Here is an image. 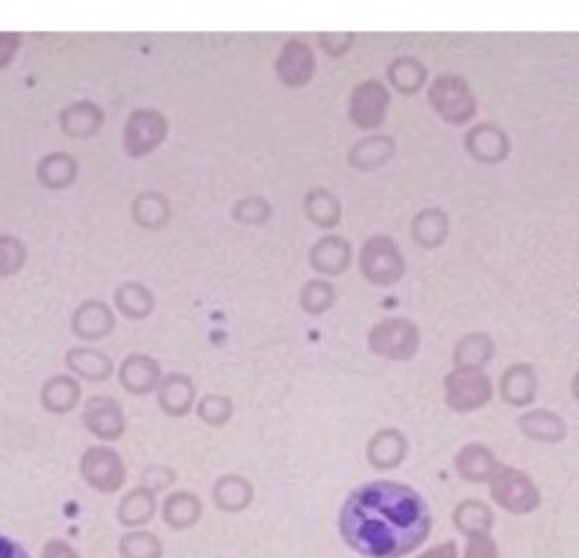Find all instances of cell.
Listing matches in <instances>:
<instances>
[{"label": "cell", "mask_w": 579, "mask_h": 558, "mask_svg": "<svg viewBox=\"0 0 579 558\" xmlns=\"http://www.w3.org/2000/svg\"><path fill=\"white\" fill-rule=\"evenodd\" d=\"M344 542L367 558H401L432 532V513L415 489L377 480L353 489L339 513Z\"/></svg>", "instance_id": "1"}, {"label": "cell", "mask_w": 579, "mask_h": 558, "mask_svg": "<svg viewBox=\"0 0 579 558\" xmlns=\"http://www.w3.org/2000/svg\"><path fill=\"white\" fill-rule=\"evenodd\" d=\"M429 105L448 124H465L477 113L475 93L468 82L456 74H439L429 86Z\"/></svg>", "instance_id": "2"}, {"label": "cell", "mask_w": 579, "mask_h": 558, "mask_svg": "<svg viewBox=\"0 0 579 558\" xmlns=\"http://www.w3.org/2000/svg\"><path fill=\"white\" fill-rule=\"evenodd\" d=\"M360 272L367 282L377 284V287H389L396 284L406 272V260H403L401 248L396 241H391L384 234L367 239L360 251Z\"/></svg>", "instance_id": "3"}, {"label": "cell", "mask_w": 579, "mask_h": 558, "mask_svg": "<svg viewBox=\"0 0 579 558\" xmlns=\"http://www.w3.org/2000/svg\"><path fill=\"white\" fill-rule=\"evenodd\" d=\"M489 489L491 499L501 508H506L508 513H515V516L532 513L541 501L539 487L534 485L532 477L515 468H501L498 465L494 477L489 480Z\"/></svg>", "instance_id": "4"}, {"label": "cell", "mask_w": 579, "mask_h": 558, "mask_svg": "<svg viewBox=\"0 0 579 558\" xmlns=\"http://www.w3.org/2000/svg\"><path fill=\"white\" fill-rule=\"evenodd\" d=\"M367 344L372 353L389 361H408L420 349V332L408 318H389L372 327Z\"/></svg>", "instance_id": "5"}, {"label": "cell", "mask_w": 579, "mask_h": 558, "mask_svg": "<svg viewBox=\"0 0 579 558\" xmlns=\"http://www.w3.org/2000/svg\"><path fill=\"white\" fill-rule=\"evenodd\" d=\"M446 406L456 413H472L491 401V380L484 370L453 368L444 380Z\"/></svg>", "instance_id": "6"}, {"label": "cell", "mask_w": 579, "mask_h": 558, "mask_svg": "<svg viewBox=\"0 0 579 558\" xmlns=\"http://www.w3.org/2000/svg\"><path fill=\"white\" fill-rule=\"evenodd\" d=\"M79 473H82L86 485L101 494L117 492L127 480V468H124L122 456L103 444L84 451L82 461H79Z\"/></svg>", "instance_id": "7"}, {"label": "cell", "mask_w": 579, "mask_h": 558, "mask_svg": "<svg viewBox=\"0 0 579 558\" xmlns=\"http://www.w3.org/2000/svg\"><path fill=\"white\" fill-rule=\"evenodd\" d=\"M167 129H170V124L163 113L151 108L136 110L124 124V151L129 158H143L163 144Z\"/></svg>", "instance_id": "8"}, {"label": "cell", "mask_w": 579, "mask_h": 558, "mask_svg": "<svg viewBox=\"0 0 579 558\" xmlns=\"http://www.w3.org/2000/svg\"><path fill=\"white\" fill-rule=\"evenodd\" d=\"M389 91L382 82L377 79H367V82H360L351 93V108H348V115L356 127L360 129H377L382 127L386 120V113H389Z\"/></svg>", "instance_id": "9"}, {"label": "cell", "mask_w": 579, "mask_h": 558, "mask_svg": "<svg viewBox=\"0 0 579 558\" xmlns=\"http://www.w3.org/2000/svg\"><path fill=\"white\" fill-rule=\"evenodd\" d=\"M82 423L101 442H117L127 430V420H124L120 403L110 399V396H93V399L86 401Z\"/></svg>", "instance_id": "10"}, {"label": "cell", "mask_w": 579, "mask_h": 558, "mask_svg": "<svg viewBox=\"0 0 579 558\" xmlns=\"http://www.w3.org/2000/svg\"><path fill=\"white\" fill-rule=\"evenodd\" d=\"M117 377H120L122 389L127 394L146 396L158 392L160 382H163V368L148 353H132L122 361Z\"/></svg>", "instance_id": "11"}, {"label": "cell", "mask_w": 579, "mask_h": 558, "mask_svg": "<svg viewBox=\"0 0 579 558\" xmlns=\"http://www.w3.org/2000/svg\"><path fill=\"white\" fill-rule=\"evenodd\" d=\"M277 77L284 86L301 89L313 79L315 74V53L308 43L303 41H286L277 58Z\"/></svg>", "instance_id": "12"}, {"label": "cell", "mask_w": 579, "mask_h": 558, "mask_svg": "<svg viewBox=\"0 0 579 558\" xmlns=\"http://www.w3.org/2000/svg\"><path fill=\"white\" fill-rule=\"evenodd\" d=\"M465 151H468L477 163H503L510 153L508 134L491 122L475 124L468 136H465Z\"/></svg>", "instance_id": "13"}, {"label": "cell", "mask_w": 579, "mask_h": 558, "mask_svg": "<svg viewBox=\"0 0 579 558\" xmlns=\"http://www.w3.org/2000/svg\"><path fill=\"white\" fill-rule=\"evenodd\" d=\"M310 265L315 272L327 277H339L344 275L353 260V248L344 237H336V234H327L320 241H315V246L310 248Z\"/></svg>", "instance_id": "14"}, {"label": "cell", "mask_w": 579, "mask_h": 558, "mask_svg": "<svg viewBox=\"0 0 579 558\" xmlns=\"http://www.w3.org/2000/svg\"><path fill=\"white\" fill-rule=\"evenodd\" d=\"M193 403H196V387L193 380L184 372H170L163 377L158 387V406L160 411L170 418H184L191 413Z\"/></svg>", "instance_id": "15"}, {"label": "cell", "mask_w": 579, "mask_h": 558, "mask_svg": "<svg viewBox=\"0 0 579 558\" xmlns=\"http://www.w3.org/2000/svg\"><path fill=\"white\" fill-rule=\"evenodd\" d=\"M115 330V315L108 303L103 301H84L72 313V332L84 341L105 339Z\"/></svg>", "instance_id": "16"}, {"label": "cell", "mask_w": 579, "mask_h": 558, "mask_svg": "<svg viewBox=\"0 0 579 558\" xmlns=\"http://www.w3.org/2000/svg\"><path fill=\"white\" fill-rule=\"evenodd\" d=\"M408 454L406 434L396 427H384L367 442V461L377 470H391L403 463Z\"/></svg>", "instance_id": "17"}, {"label": "cell", "mask_w": 579, "mask_h": 558, "mask_svg": "<svg viewBox=\"0 0 579 558\" xmlns=\"http://www.w3.org/2000/svg\"><path fill=\"white\" fill-rule=\"evenodd\" d=\"M539 392V380L537 372L532 365L518 363L510 365V368L501 375V396L503 401L510 403L515 408H525L537 399Z\"/></svg>", "instance_id": "18"}, {"label": "cell", "mask_w": 579, "mask_h": 558, "mask_svg": "<svg viewBox=\"0 0 579 558\" xmlns=\"http://www.w3.org/2000/svg\"><path fill=\"white\" fill-rule=\"evenodd\" d=\"M65 365L72 375L82 377L86 382H105L115 370V363L108 353L89 346H74L65 353Z\"/></svg>", "instance_id": "19"}, {"label": "cell", "mask_w": 579, "mask_h": 558, "mask_svg": "<svg viewBox=\"0 0 579 558\" xmlns=\"http://www.w3.org/2000/svg\"><path fill=\"white\" fill-rule=\"evenodd\" d=\"M41 406L53 415H65L74 411L82 399V387L72 375H55L43 382L41 387Z\"/></svg>", "instance_id": "20"}, {"label": "cell", "mask_w": 579, "mask_h": 558, "mask_svg": "<svg viewBox=\"0 0 579 558\" xmlns=\"http://www.w3.org/2000/svg\"><path fill=\"white\" fill-rule=\"evenodd\" d=\"M396 153V144L391 136H365L348 148V163L356 170L370 172L389 163Z\"/></svg>", "instance_id": "21"}, {"label": "cell", "mask_w": 579, "mask_h": 558, "mask_svg": "<svg viewBox=\"0 0 579 558\" xmlns=\"http://www.w3.org/2000/svg\"><path fill=\"white\" fill-rule=\"evenodd\" d=\"M253 485L244 475H222L213 487L215 506L224 513H241L253 504Z\"/></svg>", "instance_id": "22"}, {"label": "cell", "mask_w": 579, "mask_h": 558, "mask_svg": "<svg viewBox=\"0 0 579 558\" xmlns=\"http://www.w3.org/2000/svg\"><path fill=\"white\" fill-rule=\"evenodd\" d=\"M155 494L148 487H134L132 492L122 496V501L117 504V520L120 525L129 527V530H141L143 525H148L155 516Z\"/></svg>", "instance_id": "23"}, {"label": "cell", "mask_w": 579, "mask_h": 558, "mask_svg": "<svg viewBox=\"0 0 579 558\" xmlns=\"http://www.w3.org/2000/svg\"><path fill=\"white\" fill-rule=\"evenodd\" d=\"M518 425L525 437L541 444H558V442H563L565 434H568V425H565V420L560 418L558 413L541 411V408L527 411L518 420Z\"/></svg>", "instance_id": "24"}, {"label": "cell", "mask_w": 579, "mask_h": 558, "mask_svg": "<svg viewBox=\"0 0 579 558\" xmlns=\"http://www.w3.org/2000/svg\"><path fill=\"white\" fill-rule=\"evenodd\" d=\"M103 113L98 105L89 101H77L67 105L60 113V129L72 139H89L101 129Z\"/></svg>", "instance_id": "25"}, {"label": "cell", "mask_w": 579, "mask_h": 558, "mask_svg": "<svg viewBox=\"0 0 579 558\" xmlns=\"http://www.w3.org/2000/svg\"><path fill=\"white\" fill-rule=\"evenodd\" d=\"M456 470L468 482H489L498 470V463L484 444H468L458 451Z\"/></svg>", "instance_id": "26"}, {"label": "cell", "mask_w": 579, "mask_h": 558, "mask_svg": "<svg viewBox=\"0 0 579 558\" xmlns=\"http://www.w3.org/2000/svg\"><path fill=\"white\" fill-rule=\"evenodd\" d=\"M203 516V501L193 492H174L163 504V520L172 530H189Z\"/></svg>", "instance_id": "27"}, {"label": "cell", "mask_w": 579, "mask_h": 558, "mask_svg": "<svg viewBox=\"0 0 579 558\" xmlns=\"http://www.w3.org/2000/svg\"><path fill=\"white\" fill-rule=\"evenodd\" d=\"M491 358H494V339L484 332H470L456 344L453 351V363L456 368L482 370Z\"/></svg>", "instance_id": "28"}, {"label": "cell", "mask_w": 579, "mask_h": 558, "mask_svg": "<svg viewBox=\"0 0 579 558\" xmlns=\"http://www.w3.org/2000/svg\"><path fill=\"white\" fill-rule=\"evenodd\" d=\"M410 234L422 248H437L448 237V217L439 208L420 210L410 222Z\"/></svg>", "instance_id": "29"}, {"label": "cell", "mask_w": 579, "mask_h": 558, "mask_svg": "<svg viewBox=\"0 0 579 558\" xmlns=\"http://www.w3.org/2000/svg\"><path fill=\"white\" fill-rule=\"evenodd\" d=\"M79 175L77 160L70 153H48L36 167V177L48 189H67Z\"/></svg>", "instance_id": "30"}, {"label": "cell", "mask_w": 579, "mask_h": 558, "mask_svg": "<svg viewBox=\"0 0 579 558\" xmlns=\"http://www.w3.org/2000/svg\"><path fill=\"white\" fill-rule=\"evenodd\" d=\"M115 308L129 320H146L153 313L155 299L151 289L139 282H124L115 291Z\"/></svg>", "instance_id": "31"}, {"label": "cell", "mask_w": 579, "mask_h": 558, "mask_svg": "<svg viewBox=\"0 0 579 558\" xmlns=\"http://www.w3.org/2000/svg\"><path fill=\"white\" fill-rule=\"evenodd\" d=\"M453 523L465 537H475V535H489L491 525H494V513L491 508L479 499H468L460 501L453 511Z\"/></svg>", "instance_id": "32"}, {"label": "cell", "mask_w": 579, "mask_h": 558, "mask_svg": "<svg viewBox=\"0 0 579 558\" xmlns=\"http://www.w3.org/2000/svg\"><path fill=\"white\" fill-rule=\"evenodd\" d=\"M303 210L308 220L322 229H332L341 222V203L329 189L308 191L303 201Z\"/></svg>", "instance_id": "33"}, {"label": "cell", "mask_w": 579, "mask_h": 558, "mask_svg": "<svg viewBox=\"0 0 579 558\" xmlns=\"http://www.w3.org/2000/svg\"><path fill=\"white\" fill-rule=\"evenodd\" d=\"M132 217L136 225L146 229H160L170 222V201L158 191H146L132 201Z\"/></svg>", "instance_id": "34"}, {"label": "cell", "mask_w": 579, "mask_h": 558, "mask_svg": "<svg viewBox=\"0 0 579 558\" xmlns=\"http://www.w3.org/2000/svg\"><path fill=\"white\" fill-rule=\"evenodd\" d=\"M386 77L398 93L413 96L427 82V67L415 58H396L386 70Z\"/></svg>", "instance_id": "35"}, {"label": "cell", "mask_w": 579, "mask_h": 558, "mask_svg": "<svg viewBox=\"0 0 579 558\" xmlns=\"http://www.w3.org/2000/svg\"><path fill=\"white\" fill-rule=\"evenodd\" d=\"M122 558H163V542L148 530H132L120 539Z\"/></svg>", "instance_id": "36"}, {"label": "cell", "mask_w": 579, "mask_h": 558, "mask_svg": "<svg viewBox=\"0 0 579 558\" xmlns=\"http://www.w3.org/2000/svg\"><path fill=\"white\" fill-rule=\"evenodd\" d=\"M298 301H301V308L305 313L322 315L334 306L336 291L332 284L325 282V279H310V282L303 284Z\"/></svg>", "instance_id": "37"}, {"label": "cell", "mask_w": 579, "mask_h": 558, "mask_svg": "<svg viewBox=\"0 0 579 558\" xmlns=\"http://www.w3.org/2000/svg\"><path fill=\"white\" fill-rule=\"evenodd\" d=\"M196 413L205 425L222 427V425H227L229 420H232L234 403H232V399H229V396L208 394V396H203L201 401H198Z\"/></svg>", "instance_id": "38"}, {"label": "cell", "mask_w": 579, "mask_h": 558, "mask_svg": "<svg viewBox=\"0 0 579 558\" xmlns=\"http://www.w3.org/2000/svg\"><path fill=\"white\" fill-rule=\"evenodd\" d=\"M270 215L272 206L263 196H246L236 201L232 208V217L241 225H263V222L270 220Z\"/></svg>", "instance_id": "39"}, {"label": "cell", "mask_w": 579, "mask_h": 558, "mask_svg": "<svg viewBox=\"0 0 579 558\" xmlns=\"http://www.w3.org/2000/svg\"><path fill=\"white\" fill-rule=\"evenodd\" d=\"M27 263V248L20 239L0 237V277L17 275Z\"/></svg>", "instance_id": "40"}, {"label": "cell", "mask_w": 579, "mask_h": 558, "mask_svg": "<svg viewBox=\"0 0 579 558\" xmlns=\"http://www.w3.org/2000/svg\"><path fill=\"white\" fill-rule=\"evenodd\" d=\"M174 480H177V473L167 468V465H151V468L143 470L141 475V485L151 489L153 494L163 492V489L172 487Z\"/></svg>", "instance_id": "41"}, {"label": "cell", "mask_w": 579, "mask_h": 558, "mask_svg": "<svg viewBox=\"0 0 579 558\" xmlns=\"http://www.w3.org/2000/svg\"><path fill=\"white\" fill-rule=\"evenodd\" d=\"M317 39H320L322 51H325L327 55L341 58V55H346L348 51H351L356 36H353L351 31H334V34H320Z\"/></svg>", "instance_id": "42"}, {"label": "cell", "mask_w": 579, "mask_h": 558, "mask_svg": "<svg viewBox=\"0 0 579 558\" xmlns=\"http://www.w3.org/2000/svg\"><path fill=\"white\" fill-rule=\"evenodd\" d=\"M465 558H498L494 539L489 535L468 537V551H465Z\"/></svg>", "instance_id": "43"}, {"label": "cell", "mask_w": 579, "mask_h": 558, "mask_svg": "<svg viewBox=\"0 0 579 558\" xmlns=\"http://www.w3.org/2000/svg\"><path fill=\"white\" fill-rule=\"evenodd\" d=\"M41 558H79V551L65 539H48L41 549Z\"/></svg>", "instance_id": "44"}, {"label": "cell", "mask_w": 579, "mask_h": 558, "mask_svg": "<svg viewBox=\"0 0 579 558\" xmlns=\"http://www.w3.org/2000/svg\"><path fill=\"white\" fill-rule=\"evenodd\" d=\"M20 34H0V70L10 65L12 55L20 48Z\"/></svg>", "instance_id": "45"}, {"label": "cell", "mask_w": 579, "mask_h": 558, "mask_svg": "<svg viewBox=\"0 0 579 558\" xmlns=\"http://www.w3.org/2000/svg\"><path fill=\"white\" fill-rule=\"evenodd\" d=\"M0 558H31L27 554V549L22 544H17L15 539L0 535Z\"/></svg>", "instance_id": "46"}, {"label": "cell", "mask_w": 579, "mask_h": 558, "mask_svg": "<svg viewBox=\"0 0 579 558\" xmlns=\"http://www.w3.org/2000/svg\"><path fill=\"white\" fill-rule=\"evenodd\" d=\"M420 558H458V547L456 542H444L439 547L425 551Z\"/></svg>", "instance_id": "47"}, {"label": "cell", "mask_w": 579, "mask_h": 558, "mask_svg": "<svg viewBox=\"0 0 579 558\" xmlns=\"http://www.w3.org/2000/svg\"><path fill=\"white\" fill-rule=\"evenodd\" d=\"M572 394H575V399L579 403V372L575 377H572Z\"/></svg>", "instance_id": "48"}]
</instances>
